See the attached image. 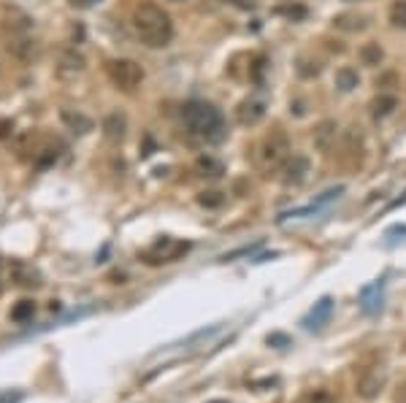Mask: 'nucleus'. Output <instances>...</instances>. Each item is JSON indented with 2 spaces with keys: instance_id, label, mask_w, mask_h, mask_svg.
I'll list each match as a JSON object with an SVG mask.
<instances>
[{
  "instance_id": "1",
  "label": "nucleus",
  "mask_w": 406,
  "mask_h": 403,
  "mask_svg": "<svg viewBox=\"0 0 406 403\" xmlns=\"http://www.w3.org/2000/svg\"><path fill=\"white\" fill-rule=\"evenodd\" d=\"M133 33L136 38L149 47V49H163L171 44L174 38V22L168 17V11H163L157 3H138L133 8Z\"/></svg>"
},
{
  "instance_id": "2",
  "label": "nucleus",
  "mask_w": 406,
  "mask_h": 403,
  "mask_svg": "<svg viewBox=\"0 0 406 403\" xmlns=\"http://www.w3.org/2000/svg\"><path fill=\"white\" fill-rule=\"evenodd\" d=\"M181 122L195 138H201L206 144H222L228 135L225 117L214 103L187 101L181 106Z\"/></svg>"
},
{
  "instance_id": "3",
  "label": "nucleus",
  "mask_w": 406,
  "mask_h": 403,
  "mask_svg": "<svg viewBox=\"0 0 406 403\" xmlns=\"http://www.w3.org/2000/svg\"><path fill=\"white\" fill-rule=\"evenodd\" d=\"M290 138L282 127H274L263 141H260V149H257V165L266 171V174H279V168L287 163L290 157Z\"/></svg>"
},
{
  "instance_id": "4",
  "label": "nucleus",
  "mask_w": 406,
  "mask_h": 403,
  "mask_svg": "<svg viewBox=\"0 0 406 403\" xmlns=\"http://www.w3.org/2000/svg\"><path fill=\"white\" fill-rule=\"evenodd\" d=\"M30 25L33 22L27 19L25 14H17V11H14V17H8L3 22V41H6L8 54H14L19 60H30L33 57L35 41L30 38Z\"/></svg>"
},
{
  "instance_id": "5",
  "label": "nucleus",
  "mask_w": 406,
  "mask_h": 403,
  "mask_svg": "<svg viewBox=\"0 0 406 403\" xmlns=\"http://www.w3.org/2000/svg\"><path fill=\"white\" fill-rule=\"evenodd\" d=\"M106 76H108V81H111L117 90L133 92V90H138L141 81H144V68H141L136 60L114 57V60L106 63Z\"/></svg>"
},
{
  "instance_id": "6",
  "label": "nucleus",
  "mask_w": 406,
  "mask_h": 403,
  "mask_svg": "<svg viewBox=\"0 0 406 403\" xmlns=\"http://www.w3.org/2000/svg\"><path fill=\"white\" fill-rule=\"evenodd\" d=\"M187 252H190V241H174V238L163 236L160 241H154L152 247L141 254V260L147 265H163V263H174Z\"/></svg>"
},
{
  "instance_id": "7",
  "label": "nucleus",
  "mask_w": 406,
  "mask_h": 403,
  "mask_svg": "<svg viewBox=\"0 0 406 403\" xmlns=\"http://www.w3.org/2000/svg\"><path fill=\"white\" fill-rule=\"evenodd\" d=\"M309 171H311V163H309L306 154H290L287 163L279 168V179L284 187H298L306 181Z\"/></svg>"
},
{
  "instance_id": "8",
  "label": "nucleus",
  "mask_w": 406,
  "mask_h": 403,
  "mask_svg": "<svg viewBox=\"0 0 406 403\" xmlns=\"http://www.w3.org/2000/svg\"><path fill=\"white\" fill-rule=\"evenodd\" d=\"M263 117H266V103L260 98H247V101H241L236 106V122L238 125L252 127L257 122H263Z\"/></svg>"
},
{
  "instance_id": "9",
  "label": "nucleus",
  "mask_w": 406,
  "mask_h": 403,
  "mask_svg": "<svg viewBox=\"0 0 406 403\" xmlns=\"http://www.w3.org/2000/svg\"><path fill=\"white\" fill-rule=\"evenodd\" d=\"M382 387H384V374H380V371H368L357 379V395L363 401H374L382 393Z\"/></svg>"
},
{
  "instance_id": "10",
  "label": "nucleus",
  "mask_w": 406,
  "mask_h": 403,
  "mask_svg": "<svg viewBox=\"0 0 406 403\" xmlns=\"http://www.w3.org/2000/svg\"><path fill=\"white\" fill-rule=\"evenodd\" d=\"M396 108H398V98H396V95H387V92H380L374 101L368 103V111H371V120H374V122L387 120Z\"/></svg>"
},
{
  "instance_id": "11",
  "label": "nucleus",
  "mask_w": 406,
  "mask_h": 403,
  "mask_svg": "<svg viewBox=\"0 0 406 403\" xmlns=\"http://www.w3.org/2000/svg\"><path fill=\"white\" fill-rule=\"evenodd\" d=\"M330 311H333V301H330V298H323L320 303H314V309L304 317V328L306 330L323 328V325L328 322Z\"/></svg>"
},
{
  "instance_id": "12",
  "label": "nucleus",
  "mask_w": 406,
  "mask_h": 403,
  "mask_svg": "<svg viewBox=\"0 0 406 403\" xmlns=\"http://www.w3.org/2000/svg\"><path fill=\"white\" fill-rule=\"evenodd\" d=\"M336 130H339V127H336L333 120H323L320 125L314 127V147L323 151V154L330 151V147L336 144Z\"/></svg>"
},
{
  "instance_id": "13",
  "label": "nucleus",
  "mask_w": 406,
  "mask_h": 403,
  "mask_svg": "<svg viewBox=\"0 0 406 403\" xmlns=\"http://www.w3.org/2000/svg\"><path fill=\"white\" fill-rule=\"evenodd\" d=\"M125 117L122 114H108L106 120H103V135L108 138V141H122L125 138Z\"/></svg>"
},
{
  "instance_id": "14",
  "label": "nucleus",
  "mask_w": 406,
  "mask_h": 403,
  "mask_svg": "<svg viewBox=\"0 0 406 403\" xmlns=\"http://www.w3.org/2000/svg\"><path fill=\"white\" fill-rule=\"evenodd\" d=\"M195 168H198L201 176H209V179H220L225 174L222 160H217V157H211V154H201V157L195 160Z\"/></svg>"
},
{
  "instance_id": "15",
  "label": "nucleus",
  "mask_w": 406,
  "mask_h": 403,
  "mask_svg": "<svg viewBox=\"0 0 406 403\" xmlns=\"http://www.w3.org/2000/svg\"><path fill=\"white\" fill-rule=\"evenodd\" d=\"M14 281H17L19 287H41V274H38L33 265L17 263V265H14Z\"/></svg>"
},
{
  "instance_id": "16",
  "label": "nucleus",
  "mask_w": 406,
  "mask_h": 403,
  "mask_svg": "<svg viewBox=\"0 0 406 403\" xmlns=\"http://www.w3.org/2000/svg\"><path fill=\"white\" fill-rule=\"evenodd\" d=\"M366 17H357V14H339V17H333V27L336 30H341V33H360V30H366Z\"/></svg>"
},
{
  "instance_id": "17",
  "label": "nucleus",
  "mask_w": 406,
  "mask_h": 403,
  "mask_svg": "<svg viewBox=\"0 0 406 403\" xmlns=\"http://www.w3.org/2000/svg\"><path fill=\"white\" fill-rule=\"evenodd\" d=\"M357 54H360V63H363V65H368V68H377L382 60H384V49H382L377 41H368V44H363Z\"/></svg>"
},
{
  "instance_id": "18",
  "label": "nucleus",
  "mask_w": 406,
  "mask_h": 403,
  "mask_svg": "<svg viewBox=\"0 0 406 403\" xmlns=\"http://www.w3.org/2000/svg\"><path fill=\"white\" fill-rule=\"evenodd\" d=\"M336 87L341 90V92H352L357 84H360V76H357L355 68H350V65H344V68H339L336 71Z\"/></svg>"
},
{
  "instance_id": "19",
  "label": "nucleus",
  "mask_w": 406,
  "mask_h": 403,
  "mask_svg": "<svg viewBox=\"0 0 406 403\" xmlns=\"http://www.w3.org/2000/svg\"><path fill=\"white\" fill-rule=\"evenodd\" d=\"M63 122L71 127L74 133H87V130H92V120H90V117L74 114V111H68V108H63Z\"/></svg>"
},
{
  "instance_id": "20",
  "label": "nucleus",
  "mask_w": 406,
  "mask_h": 403,
  "mask_svg": "<svg viewBox=\"0 0 406 403\" xmlns=\"http://www.w3.org/2000/svg\"><path fill=\"white\" fill-rule=\"evenodd\" d=\"M387 19L396 30H406V0H393L390 3V11H387Z\"/></svg>"
},
{
  "instance_id": "21",
  "label": "nucleus",
  "mask_w": 406,
  "mask_h": 403,
  "mask_svg": "<svg viewBox=\"0 0 406 403\" xmlns=\"http://www.w3.org/2000/svg\"><path fill=\"white\" fill-rule=\"evenodd\" d=\"M33 314H35V303L30 301V298L19 301L11 309V320L14 322H27V320H33Z\"/></svg>"
},
{
  "instance_id": "22",
  "label": "nucleus",
  "mask_w": 406,
  "mask_h": 403,
  "mask_svg": "<svg viewBox=\"0 0 406 403\" xmlns=\"http://www.w3.org/2000/svg\"><path fill=\"white\" fill-rule=\"evenodd\" d=\"M198 203H201L203 208H220L225 203V195L220 190H206V192L198 195Z\"/></svg>"
},
{
  "instance_id": "23",
  "label": "nucleus",
  "mask_w": 406,
  "mask_h": 403,
  "mask_svg": "<svg viewBox=\"0 0 406 403\" xmlns=\"http://www.w3.org/2000/svg\"><path fill=\"white\" fill-rule=\"evenodd\" d=\"M295 71H298L301 79H311V76L320 74V65H317V63H311V60H306V57H301V60H298V65H295Z\"/></svg>"
},
{
  "instance_id": "24",
  "label": "nucleus",
  "mask_w": 406,
  "mask_h": 403,
  "mask_svg": "<svg viewBox=\"0 0 406 403\" xmlns=\"http://www.w3.org/2000/svg\"><path fill=\"white\" fill-rule=\"evenodd\" d=\"M266 68H268V65H266V57H263V54H257V57L252 60V68H250V79H252L254 84H260V81H263Z\"/></svg>"
},
{
  "instance_id": "25",
  "label": "nucleus",
  "mask_w": 406,
  "mask_h": 403,
  "mask_svg": "<svg viewBox=\"0 0 406 403\" xmlns=\"http://www.w3.org/2000/svg\"><path fill=\"white\" fill-rule=\"evenodd\" d=\"M330 401H333V398H330L328 390H311V393H306L298 403H330Z\"/></svg>"
},
{
  "instance_id": "26",
  "label": "nucleus",
  "mask_w": 406,
  "mask_h": 403,
  "mask_svg": "<svg viewBox=\"0 0 406 403\" xmlns=\"http://www.w3.org/2000/svg\"><path fill=\"white\" fill-rule=\"evenodd\" d=\"M222 3H228L238 11H254L257 8V0H222Z\"/></svg>"
},
{
  "instance_id": "27",
  "label": "nucleus",
  "mask_w": 406,
  "mask_h": 403,
  "mask_svg": "<svg viewBox=\"0 0 406 403\" xmlns=\"http://www.w3.org/2000/svg\"><path fill=\"white\" fill-rule=\"evenodd\" d=\"M14 133V122L11 120H0V141H6Z\"/></svg>"
},
{
  "instance_id": "28",
  "label": "nucleus",
  "mask_w": 406,
  "mask_h": 403,
  "mask_svg": "<svg viewBox=\"0 0 406 403\" xmlns=\"http://www.w3.org/2000/svg\"><path fill=\"white\" fill-rule=\"evenodd\" d=\"M268 344H287V336H282V333H277V336H268Z\"/></svg>"
},
{
  "instance_id": "29",
  "label": "nucleus",
  "mask_w": 406,
  "mask_h": 403,
  "mask_svg": "<svg viewBox=\"0 0 406 403\" xmlns=\"http://www.w3.org/2000/svg\"><path fill=\"white\" fill-rule=\"evenodd\" d=\"M396 401H398V403H406V381L401 384V387H398V393H396Z\"/></svg>"
},
{
  "instance_id": "30",
  "label": "nucleus",
  "mask_w": 406,
  "mask_h": 403,
  "mask_svg": "<svg viewBox=\"0 0 406 403\" xmlns=\"http://www.w3.org/2000/svg\"><path fill=\"white\" fill-rule=\"evenodd\" d=\"M168 3H184V0H168Z\"/></svg>"
},
{
  "instance_id": "31",
  "label": "nucleus",
  "mask_w": 406,
  "mask_h": 403,
  "mask_svg": "<svg viewBox=\"0 0 406 403\" xmlns=\"http://www.w3.org/2000/svg\"><path fill=\"white\" fill-rule=\"evenodd\" d=\"M211 403H228V401H211Z\"/></svg>"
},
{
  "instance_id": "32",
  "label": "nucleus",
  "mask_w": 406,
  "mask_h": 403,
  "mask_svg": "<svg viewBox=\"0 0 406 403\" xmlns=\"http://www.w3.org/2000/svg\"><path fill=\"white\" fill-rule=\"evenodd\" d=\"M0 265H3V263H0Z\"/></svg>"
}]
</instances>
